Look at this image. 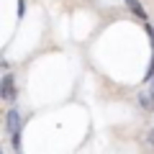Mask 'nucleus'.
<instances>
[{
	"label": "nucleus",
	"mask_w": 154,
	"mask_h": 154,
	"mask_svg": "<svg viewBox=\"0 0 154 154\" xmlns=\"http://www.w3.org/2000/svg\"><path fill=\"white\" fill-rule=\"evenodd\" d=\"M126 5L131 8V13H134V16L144 18V23H146V13H144V8H141V3H139V0H126Z\"/></svg>",
	"instance_id": "nucleus-4"
},
{
	"label": "nucleus",
	"mask_w": 154,
	"mask_h": 154,
	"mask_svg": "<svg viewBox=\"0 0 154 154\" xmlns=\"http://www.w3.org/2000/svg\"><path fill=\"white\" fill-rule=\"evenodd\" d=\"M149 90H152V93H154V80H152V88H149Z\"/></svg>",
	"instance_id": "nucleus-6"
},
{
	"label": "nucleus",
	"mask_w": 154,
	"mask_h": 154,
	"mask_svg": "<svg viewBox=\"0 0 154 154\" xmlns=\"http://www.w3.org/2000/svg\"><path fill=\"white\" fill-rule=\"evenodd\" d=\"M26 16V0H18V18Z\"/></svg>",
	"instance_id": "nucleus-5"
},
{
	"label": "nucleus",
	"mask_w": 154,
	"mask_h": 154,
	"mask_svg": "<svg viewBox=\"0 0 154 154\" xmlns=\"http://www.w3.org/2000/svg\"><path fill=\"white\" fill-rule=\"evenodd\" d=\"M21 131V110L18 108H8V116H5V134L13 136V134Z\"/></svg>",
	"instance_id": "nucleus-2"
},
{
	"label": "nucleus",
	"mask_w": 154,
	"mask_h": 154,
	"mask_svg": "<svg viewBox=\"0 0 154 154\" xmlns=\"http://www.w3.org/2000/svg\"><path fill=\"white\" fill-rule=\"evenodd\" d=\"M139 108L141 110H154V93L149 88H144L139 93Z\"/></svg>",
	"instance_id": "nucleus-3"
},
{
	"label": "nucleus",
	"mask_w": 154,
	"mask_h": 154,
	"mask_svg": "<svg viewBox=\"0 0 154 154\" xmlns=\"http://www.w3.org/2000/svg\"><path fill=\"white\" fill-rule=\"evenodd\" d=\"M0 95H3V100H8V103L16 100V80H13L11 72H5L3 80H0Z\"/></svg>",
	"instance_id": "nucleus-1"
}]
</instances>
